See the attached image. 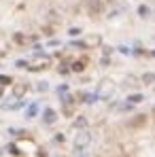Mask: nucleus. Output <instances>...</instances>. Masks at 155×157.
<instances>
[{"label": "nucleus", "mask_w": 155, "mask_h": 157, "mask_svg": "<svg viewBox=\"0 0 155 157\" xmlns=\"http://www.w3.org/2000/svg\"><path fill=\"white\" fill-rule=\"evenodd\" d=\"M83 68H85V62H83V60H81V62H74V64H72V70H74V72H81Z\"/></svg>", "instance_id": "9d476101"}, {"label": "nucleus", "mask_w": 155, "mask_h": 157, "mask_svg": "<svg viewBox=\"0 0 155 157\" xmlns=\"http://www.w3.org/2000/svg\"><path fill=\"white\" fill-rule=\"evenodd\" d=\"M26 89H28L26 83H17V85L13 87V96H15V98H21V96L26 93Z\"/></svg>", "instance_id": "39448f33"}, {"label": "nucleus", "mask_w": 155, "mask_h": 157, "mask_svg": "<svg viewBox=\"0 0 155 157\" xmlns=\"http://www.w3.org/2000/svg\"><path fill=\"white\" fill-rule=\"evenodd\" d=\"M145 123H147V117H145V115H136L134 119H130V121H128V125H130V127H142Z\"/></svg>", "instance_id": "7ed1b4c3"}, {"label": "nucleus", "mask_w": 155, "mask_h": 157, "mask_svg": "<svg viewBox=\"0 0 155 157\" xmlns=\"http://www.w3.org/2000/svg\"><path fill=\"white\" fill-rule=\"evenodd\" d=\"M55 119H57V113H55L53 108H47V111L43 113V121H45V123H53Z\"/></svg>", "instance_id": "20e7f679"}, {"label": "nucleus", "mask_w": 155, "mask_h": 157, "mask_svg": "<svg viewBox=\"0 0 155 157\" xmlns=\"http://www.w3.org/2000/svg\"><path fill=\"white\" fill-rule=\"evenodd\" d=\"M15 42H19V45H21V42H26L23 34H15Z\"/></svg>", "instance_id": "dca6fc26"}, {"label": "nucleus", "mask_w": 155, "mask_h": 157, "mask_svg": "<svg viewBox=\"0 0 155 157\" xmlns=\"http://www.w3.org/2000/svg\"><path fill=\"white\" fill-rule=\"evenodd\" d=\"M138 15H140V17H147V15H149V9H147V6H138Z\"/></svg>", "instance_id": "ddd939ff"}, {"label": "nucleus", "mask_w": 155, "mask_h": 157, "mask_svg": "<svg viewBox=\"0 0 155 157\" xmlns=\"http://www.w3.org/2000/svg\"><path fill=\"white\" fill-rule=\"evenodd\" d=\"M142 83H149V85H151V83H155V75H153V72L142 75Z\"/></svg>", "instance_id": "1a4fd4ad"}, {"label": "nucleus", "mask_w": 155, "mask_h": 157, "mask_svg": "<svg viewBox=\"0 0 155 157\" xmlns=\"http://www.w3.org/2000/svg\"><path fill=\"white\" fill-rule=\"evenodd\" d=\"M89 142H92V136H89L87 132H81V134L74 136V149H83V147H87Z\"/></svg>", "instance_id": "f257e3e1"}, {"label": "nucleus", "mask_w": 155, "mask_h": 157, "mask_svg": "<svg viewBox=\"0 0 155 157\" xmlns=\"http://www.w3.org/2000/svg\"><path fill=\"white\" fill-rule=\"evenodd\" d=\"M74 127H79V130H83V127H87V119L85 117H79V119H74V123H72Z\"/></svg>", "instance_id": "0eeeda50"}, {"label": "nucleus", "mask_w": 155, "mask_h": 157, "mask_svg": "<svg viewBox=\"0 0 155 157\" xmlns=\"http://www.w3.org/2000/svg\"><path fill=\"white\" fill-rule=\"evenodd\" d=\"M102 9H104L102 0H89V2H87V11H89V15H100Z\"/></svg>", "instance_id": "f03ea898"}, {"label": "nucleus", "mask_w": 155, "mask_h": 157, "mask_svg": "<svg viewBox=\"0 0 155 157\" xmlns=\"http://www.w3.org/2000/svg\"><path fill=\"white\" fill-rule=\"evenodd\" d=\"M79 34H81L79 28H70V36H79Z\"/></svg>", "instance_id": "f3484780"}, {"label": "nucleus", "mask_w": 155, "mask_h": 157, "mask_svg": "<svg viewBox=\"0 0 155 157\" xmlns=\"http://www.w3.org/2000/svg\"><path fill=\"white\" fill-rule=\"evenodd\" d=\"M36 111H38V108H36V104H32V106L28 108V117H34V115H36Z\"/></svg>", "instance_id": "4468645a"}, {"label": "nucleus", "mask_w": 155, "mask_h": 157, "mask_svg": "<svg viewBox=\"0 0 155 157\" xmlns=\"http://www.w3.org/2000/svg\"><path fill=\"white\" fill-rule=\"evenodd\" d=\"M47 87H49L47 83H38V85H36V89H38V91H47Z\"/></svg>", "instance_id": "2eb2a0df"}, {"label": "nucleus", "mask_w": 155, "mask_h": 157, "mask_svg": "<svg viewBox=\"0 0 155 157\" xmlns=\"http://www.w3.org/2000/svg\"><path fill=\"white\" fill-rule=\"evenodd\" d=\"M0 98H2V85H0Z\"/></svg>", "instance_id": "aec40b11"}, {"label": "nucleus", "mask_w": 155, "mask_h": 157, "mask_svg": "<svg viewBox=\"0 0 155 157\" xmlns=\"http://www.w3.org/2000/svg\"><path fill=\"white\" fill-rule=\"evenodd\" d=\"M153 115H155V108H153Z\"/></svg>", "instance_id": "412c9836"}, {"label": "nucleus", "mask_w": 155, "mask_h": 157, "mask_svg": "<svg viewBox=\"0 0 155 157\" xmlns=\"http://www.w3.org/2000/svg\"><path fill=\"white\" fill-rule=\"evenodd\" d=\"M83 102H89L92 104V102H96V96L94 93H83Z\"/></svg>", "instance_id": "9b49d317"}, {"label": "nucleus", "mask_w": 155, "mask_h": 157, "mask_svg": "<svg viewBox=\"0 0 155 157\" xmlns=\"http://www.w3.org/2000/svg\"><path fill=\"white\" fill-rule=\"evenodd\" d=\"M11 83V77H6V75H0V85L4 87V85H9Z\"/></svg>", "instance_id": "f8f14e48"}, {"label": "nucleus", "mask_w": 155, "mask_h": 157, "mask_svg": "<svg viewBox=\"0 0 155 157\" xmlns=\"http://www.w3.org/2000/svg\"><path fill=\"white\" fill-rule=\"evenodd\" d=\"M19 106H23V102H21V100H15V102H4V104H2V108H4V111H15V108H19Z\"/></svg>", "instance_id": "423d86ee"}, {"label": "nucleus", "mask_w": 155, "mask_h": 157, "mask_svg": "<svg viewBox=\"0 0 155 157\" xmlns=\"http://www.w3.org/2000/svg\"><path fill=\"white\" fill-rule=\"evenodd\" d=\"M26 66H28V64H26L23 60H19V62H17V68H26Z\"/></svg>", "instance_id": "6ab92c4d"}, {"label": "nucleus", "mask_w": 155, "mask_h": 157, "mask_svg": "<svg viewBox=\"0 0 155 157\" xmlns=\"http://www.w3.org/2000/svg\"><path fill=\"white\" fill-rule=\"evenodd\" d=\"M128 100H130V104H138V102H142V100H145V98H142V96H140V93H134V96H130V98H128Z\"/></svg>", "instance_id": "6e6552de"}, {"label": "nucleus", "mask_w": 155, "mask_h": 157, "mask_svg": "<svg viewBox=\"0 0 155 157\" xmlns=\"http://www.w3.org/2000/svg\"><path fill=\"white\" fill-rule=\"evenodd\" d=\"M9 151H11L13 155H19V151H17V147H15V144H11V147H9Z\"/></svg>", "instance_id": "a211bd4d"}]
</instances>
